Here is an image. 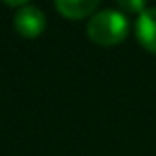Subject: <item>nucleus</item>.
<instances>
[{"label": "nucleus", "instance_id": "obj_1", "mask_svg": "<svg viewBox=\"0 0 156 156\" xmlns=\"http://www.w3.org/2000/svg\"><path fill=\"white\" fill-rule=\"evenodd\" d=\"M129 34V20L119 10H101L89 20L87 36L97 46H117Z\"/></svg>", "mask_w": 156, "mask_h": 156}, {"label": "nucleus", "instance_id": "obj_2", "mask_svg": "<svg viewBox=\"0 0 156 156\" xmlns=\"http://www.w3.org/2000/svg\"><path fill=\"white\" fill-rule=\"evenodd\" d=\"M14 28L22 38H38L46 30V14L36 6H22L14 16Z\"/></svg>", "mask_w": 156, "mask_h": 156}, {"label": "nucleus", "instance_id": "obj_3", "mask_svg": "<svg viewBox=\"0 0 156 156\" xmlns=\"http://www.w3.org/2000/svg\"><path fill=\"white\" fill-rule=\"evenodd\" d=\"M136 40L146 51L156 53V8H146L136 20Z\"/></svg>", "mask_w": 156, "mask_h": 156}, {"label": "nucleus", "instance_id": "obj_4", "mask_svg": "<svg viewBox=\"0 0 156 156\" xmlns=\"http://www.w3.org/2000/svg\"><path fill=\"white\" fill-rule=\"evenodd\" d=\"M55 8L63 18L67 20H81L87 18L89 14H93V10L97 8V4L101 0H53Z\"/></svg>", "mask_w": 156, "mask_h": 156}, {"label": "nucleus", "instance_id": "obj_5", "mask_svg": "<svg viewBox=\"0 0 156 156\" xmlns=\"http://www.w3.org/2000/svg\"><path fill=\"white\" fill-rule=\"evenodd\" d=\"M117 4L122 10L130 12V14H142L146 6V0H117Z\"/></svg>", "mask_w": 156, "mask_h": 156}, {"label": "nucleus", "instance_id": "obj_6", "mask_svg": "<svg viewBox=\"0 0 156 156\" xmlns=\"http://www.w3.org/2000/svg\"><path fill=\"white\" fill-rule=\"evenodd\" d=\"M4 2H6L8 6H24V4L30 2V0H4Z\"/></svg>", "mask_w": 156, "mask_h": 156}]
</instances>
